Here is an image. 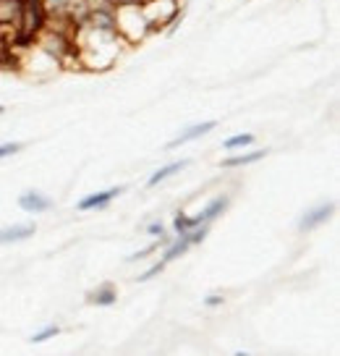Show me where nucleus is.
<instances>
[{"mask_svg": "<svg viewBox=\"0 0 340 356\" xmlns=\"http://www.w3.org/2000/svg\"><path fill=\"white\" fill-rule=\"evenodd\" d=\"M115 24L123 42H139L149 34V22L142 13V6H121L115 11Z\"/></svg>", "mask_w": 340, "mask_h": 356, "instance_id": "f257e3e1", "label": "nucleus"}, {"mask_svg": "<svg viewBox=\"0 0 340 356\" xmlns=\"http://www.w3.org/2000/svg\"><path fill=\"white\" fill-rule=\"evenodd\" d=\"M126 186H113V189H105V191H95V194H89L84 200L79 202L76 207L79 212H92V210H105L110 207V202L115 200V197H121Z\"/></svg>", "mask_w": 340, "mask_h": 356, "instance_id": "f03ea898", "label": "nucleus"}, {"mask_svg": "<svg viewBox=\"0 0 340 356\" xmlns=\"http://www.w3.org/2000/svg\"><path fill=\"white\" fill-rule=\"evenodd\" d=\"M332 212H335V204H332V202H327V204H319V207H314V210H309L307 215L298 220V231H301V234L314 231V228H319L322 222H327L330 218H332Z\"/></svg>", "mask_w": 340, "mask_h": 356, "instance_id": "7ed1b4c3", "label": "nucleus"}, {"mask_svg": "<svg viewBox=\"0 0 340 356\" xmlns=\"http://www.w3.org/2000/svg\"><path fill=\"white\" fill-rule=\"evenodd\" d=\"M55 202L47 197V194H42V191H24L22 197H19V207H22L24 212H47L50 207H53Z\"/></svg>", "mask_w": 340, "mask_h": 356, "instance_id": "20e7f679", "label": "nucleus"}, {"mask_svg": "<svg viewBox=\"0 0 340 356\" xmlns=\"http://www.w3.org/2000/svg\"><path fill=\"white\" fill-rule=\"evenodd\" d=\"M87 26H89V29H97V32H113V34H118V24H115V11H105V8H92Z\"/></svg>", "mask_w": 340, "mask_h": 356, "instance_id": "39448f33", "label": "nucleus"}, {"mask_svg": "<svg viewBox=\"0 0 340 356\" xmlns=\"http://www.w3.org/2000/svg\"><path fill=\"white\" fill-rule=\"evenodd\" d=\"M215 126H218L215 121H204V123H197V126H188L186 131H181L176 139L168 145V149H176V147H181V145H188V142H194V139H199V136L209 134Z\"/></svg>", "mask_w": 340, "mask_h": 356, "instance_id": "423d86ee", "label": "nucleus"}, {"mask_svg": "<svg viewBox=\"0 0 340 356\" xmlns=\"http://www.w3.org/2000/svg\"><path fill=\"white\" fill-rule=\"evenodd\" d=\"M34 236V225L32 222H22V225H8L0 231V246L6 244H19V241H26Z\"/></svg>", "mask_w": 340, "mask_h": 356, "instance_id": "0eeeda50", "label": "nucleus"}, {"mask_svg": "<svg viewBox=\"0 0 340 356\" xmlns=\"http://www.w3.org/2000/svg\"><path fill=\"white\" fill-rule=\"evenodd\" d=\"M87 301L89 304H97V307H113V304L118 301V291H115L113 283H102V286H97L95 291H89Z\"/></svg>", "mask_w": 340, "mask_h": 356, "instance_id": "6e6552de", "label": "nucleus"}, {"mask_svg": "<svg viewBox=\"0 0 340 356\" xmlns=\"http://www.w3.org/2000/svg\"><path fill=\"white\" fill-rule=\"evenodd\" d=\"M228 204H231V200H228L225 194H220V197H215V200H209L207 207H204V210L197 215L199 222H209V225H212V222L218 220L222 212L228 210Z\"/></svg>", "mask_w": 340, "mask_h": 356, "instance_id": "1a4fd4ad", "label": "nucleus"}, {"mask_svg": "<svg viewBox=\"0 0 340 356\" xmlns=\"http://www.w3.org/2000/svg\"><path fill=\"white\" fill-rule=\"evenodd\" d=\"M267 149H254V152H241V155H231L222 160V168H243V165H254L264 160Z\"/></svg>", "mask_w": 340, "mask_h": 356, "instance_id": "9d476101", "label": "nucleus"}, {"mask_svg": "<svg viewBox=\"0 0 340 356\" xmlns=\"http://www.w3.org/2000/svg\"><path fill=\"white\" fill-rule=\"evenodd\" d=\"M191 249V241H188V236H176L170 244L163 249V262L168 265V262H173V259H178V257H184Z\"/></svg>", "mask_w": 340, "mask_h": 356, "instance_id": "9b49d317", "label": "nucleus"}, {"mask_svg": "<svg viewBox=\"0 0 340 356\" xmlns=\"http://www.w3.org/2000/svg\"><path fill=\"white\" fill-rule=\"evenodd\" d=\"M186 165H188V160H178V163H170V165H165V168H160V170H154L152 176H149V181H147V186H149V189L160 186L165 178H170V176H176V173H181V170H184Z\"/></svg>", "mask_w": 340, "mask_h": 356, "instance_id": "f8f14e48", "label": "nucleus"}, {"mask_svg": "<svg viewBox=\"0 0 340 356\" xmlns=\"http://www.w3.org/2000/svg\"><path fill=\"white\" fill-rule=\"evenodd\" d=\"M194 225H199L197 215H194V218H188V215H184V212H178L176 220H173V231H176V236H188V231H191Z\"/></svg>", "mask_w": 340, "mask_h": 356, "instance_id": "ddd939ff", "label": "nucleus"}, {"mask_svg": "<svg viewBox=\"0 0 340 356\" xmlns=\"http://www.w3.org/2000/svg\"><path fill=\"white\" fill-rule=\"evenodd\" d=\"M42 6L47 11V19H55V16H66L71 8V0H42Z\"/></svg>", "mask_w": 340, "mask_h": 356, "instance_id": "4468645a", "label": "nucleus"}, {"mask_svg": "<svg viewBox=\"0 0 340 356\" xmlns=\"http://www.w3.org/2000/svg\"><path fill=\"white\" fill-rule=\"evenodd\" d=\"M254 145V134H236L231 139L222 142V149H243V147Z\"/></svg>", "mask_w": 340, "mask_h": 356, "instance_id": "2eb2a0df", "label": "nucleus"}, {"mask_svg": "<svg viewBox=\"0 0 340 356\" xmlns=\"http://www.w3.org/2000/svg\"><path fill=\"white\" fill-rule=\"evenodd\" d=\"M207 234H209V222H199V225H194V228L188 231V241H191V246L202 244V241L207 238Z\"/></svg>", "mask_w": 340, "mask_h": 356, "instance_id": "dca6fc26", "label": "nucleus"}, {"mask_svg": "<svg viewBox=\"0 0 340 356\" xmlns=\"http://www.w3.org/2000/svg\"><path fill=\"white\" fill-rule=\"evenodd\" d=\"M58 333H60V327H58V325H47V327H42L40 333H34L32 343H44V341H50V338H55Z\"/></svg>", "mask_w": 340, "mask_h": 356, "instance_id": "f3484780", "label": "nucleus"}, {"mask_svg": "<svg viewBox=\"0 0 340 356\" xmlns=\"http://www.w3.org/2000/svg\"><path fill=\"white\" fill-rule=\"evenodd\" d=\"M163 270H165V262L160 259V262H154V265L149 267V270H144L142 275H136V283H147V280H152L154 275H160Z\"/></svg>", "mask_w": 340, "mask_h": 356, "instance_id": "a211bd4d", "label": "nucleus"}, {"mask_svg": "<svg viewBox=\"0 0 340 356\" xmlns=\"http://www.w3.org/2000/svg\"><path fill=\"white\" fill-rule=\"evenodd\" d=\"M154 252H157V241H152V244L147 246V249H142V252H133V254L126 257V262H139V259H147V257H152Z\"/></svg>", "mask_w": 340, "mask_h": 356, "instance_id": "6ab92c4d", "label": "nucleus"}, {"mask_svg": "<svg viewBox=\"0 0 340 356\" xmlns=\"http://www.w3.org/2000/svg\"><path fill=\"white\" fill-rule=\"evenodd\" d=\"M22 149H24L22 142H6V145H0V160L16 155V152H22Z\"/></svg>", "mask_w": 340, "mask_h": 356, "instance_id": "aec40b11", "label": "nucleus"}, {"mask_svg": "<svg viewBox=\"0 0 340 356\" xmlns=\"http://www.w3.org/2000/svg\"><path fill=\"white\" fill-rule=\"evenodd\" d=\"M163 234H165V225L160 220H157V222H149V225H147V236L157 238V236H163Z\"/></svg>", "mask_w": 340, "mask_h": 356, "instance_id": "412c9836", "label": "nucleus"}, {"mask_svg": "<svg viewBox=\"0 0 340 356\" xmlns=\"http://www.w3.org/2000/svg\"><path fill=\"white\" fill-rule=\"evenodd\" d=\"M222 301H225V296H220V293H212V296H207V299H204V304L215 309V307H222Z\"/></svg>", "mask_w": 340, "mask_h": 356, "instance_id": "4be33fe9", "label": "nucleus"}, {"mask_svg": "<svg viewBox=\"0 0 340 356\" xmlns=\"http://www.w3.org/2000/svg\"><path fill=\"white\" fill-rule=\"evenodd\" d=\"M144 0H118V8H121V6H142Z\"/></svg>", "mask_w": 340, "mask_h": 356, "instance_id": "5701e85b", "label": "nucleus"}, {"mask_svg": "<svg viewBox=\"0 0 340 356\" xmlns=\"http://www.w3.org/2000/svg\"><path fill=\"white\" fill-rule=\"evenodd\" d=\"M3 113H6V108H3V105H0V115H3Z\"/></svg>", "mask_w": 340, "mask_h": 356, "instance_id": "b1692460", "label": "nucleus"}]
</instances>
